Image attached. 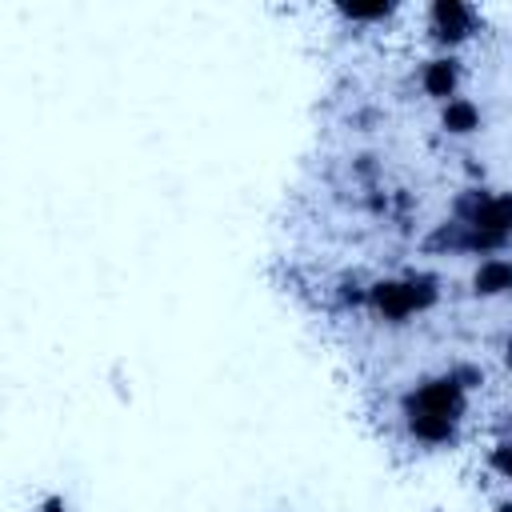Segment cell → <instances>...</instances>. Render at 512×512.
<instances>
[{"mask_svg":"<svg viewBox=\"0 0 512 512\" xmlns=\"http://www.w3.org/2000/svg\"><path fill=\"white\" fill-rule=\"evenodd\" d=\"M468 396H472V388L456 376V368H444V372L416 380L400 396V424H404L408 440H416L424 448L452 444L460 436L464 416H468Z\"/></svg>","mask_w":512,"mask_h":512,"instance_id":"1","label":"cell"},{"mask_svg":"<svg viewBox=\"0 0 512 512\" xmlns=\"http://www.w3.org/2000/svg\"><path fill=\"white\" fill-rule=\"evenodd\" d=\"M440 304V276L436 272H400V276H376L368 280L364 308L380 324H408L412 316H424Z\"/></svg>","mask_w":512,"mask_h":512,"instance_id":"2","label":"cell"},{"mask_svg":"<svg viewBox=\"0 0 512 512\" xmlns=\"http://www.w3.org/2000/svg\"><path fill=\"white\" fill-rule=\"evenodd\" d=\"M452 220L476 228L480 236L512 244V192H496L484 184H468L452 200Z\"/></svg>","mask_w":512,"mask_h":512,"instance_id":"3","label":"cell"},{"mask_svg":"<svg viewBox=\"0 0 512 512\" xmlns=\"http://www.w3.org/2000/svg\"><path fill=\"white\" fill-rule=\"evenodd\" d=\"M424 24H428V40L440 52H456L476 32V8L464 0H432Z\"/></svg>","mask_w":512,"mask_h":512,"instance_id":"4","label":"cell"},{"mask_svg":"<svg viewBox=\"0 0 512 512\" xmlns=\"http://www.w3.org/2000/svg\"><path fill=\"white\" fill-rule=\"evenodd\" d=\"M460 80H464V68H460V56L456 52H436L420 64V92L436 104H448L460 96Z\"/></svg>","mask_w":512,"mask_h":512,"instance_id":"5","label":"cell"},{"mask_svg":"<svg viewBox=\"0 0 512 512\" xmlns=\"http://www.w3.org/2000/svg\"><path fill=\"white\" fill-rule=\"evenodd\" d=\"M468 288L476 300H504L512 296V256H484L476 260Z\"/></svg>","mask_w":512,"mask_h":512,"instance_id":"6","label":"cell"},{"mask_svg":"<svg viewBox=\"0 0 512 512\" xmlns=\"http://www.w3.org/2000/svg\"><path fill=\"white\" fill-rule=\"evenodd\" d=\"M484 128V112L472 96H456L440 104V132L444 136H476Z\"/></svg>","mask_w":512,"mask_h":512,"instance_id":"7","label":"cell"},{"mask_svg":"<svg viewBox=\"0 0 512 512\" xmlns=\"http://www.w3.org/2000/svg\"><path fill=\"white\" fill-rule=\"evenodd\" d=\"M392 12H396L392 0H380V4H336V16L348 20V24H384Z\"/></svg>","mask_w":512,"mask_h":512,"instance_id":"8","label":"cell"},{"mask_svg":"<svg viewBox=\"0 0 512 512\" xmlns=\"http://www.w3.org/2000/svg\"><path fill=\"white\" fill-rule=\"evenodd\" d=\"M488 468H492L504 484H512V436H504V440L492 444V452H488Z\"/></svg>","mask_w":512,"mask_h":512,"instance_id":"9","label":"cell"},{"mask_svg":"<svg viewBox=\"0 0 512 512\" xmlns=\"http://www.w3.org/2000/svg\"><path fill=\"white\" fill-rule=\"evenodd\" d=\"M36 512H72V504H68L60 492H52V496H44V500L36 504Z\"/></svg>","mask_w":512,"mask_h":512,"instance_id":"10","label":"cell"},{"mask_svg":"<svg viewBox=\"0 0 512 512\" xmlns=\"http://www.w3.org/2000/svg\"><path fill=\"white\" fill-rule=\"evenodd\" d=\"M500 360H504V368L512 372V332H508V336L500 340Z\"/></svg>","mask_w":512,"mask_h":512,"instance_id":"11","label":"cell"},{"mask_svg":"<svg viewBox=\"0 0 512 512\" xmlns=\"http://www.w3.org/2000/svg\"><path fill=\"white\" fill-rule=\"evenodd\" d=\"M496 512H512V500H500V504H496Z\"/></svg>","mask_w":512,"mask_h":512,"instance_id":"12","label":"cell"}]
</instances>
